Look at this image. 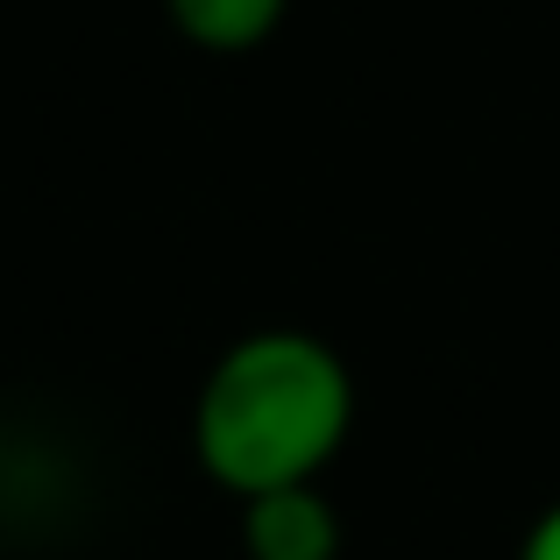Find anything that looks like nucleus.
<instances>
[{
  "instance_id": "3",
  "label": "nucleus",
  "mask_w": 560,
  "mask_h": 560,
  "mask_svg": "<svg viewBox=\"0 0 560 560\" xmlns=\"http://www.w3.org/2000/svg\"><path fill=\"white\" fill-rule=\"evenodd\" d=\"M291 0H164V22L206 57H248L284 28Z\"/></svg>"
},
{
  "instance_id": "4",
  "label": "nucleus",
  "mask_w": 560,
  "mask_h": 560,
  "mask_svg": "<svg viewBox=\"0 0 560 560\" xmlns=\"http://www.w3.org/2000/svg\"><path fill=\"white\" fill-rule=\"evenodd\" d=\"M518 560H560V497L547 511H539L533 525H525V539H518Z\"/></svg>"
},
{
  "instance_id": "2",
  "label": "nucleus",
  "mask_w": 560,
  "mask_h": 560,
  "mask_svg": "<svg viewBox=\"0 0 560 560\" xmlns=\"http://www.w3.org/2000/svg\"><path fill=\"white\" fill-rule=\"evenodd\" d=\"M348 525L319 482H291V490H262L242 504V553L248 560H341Z\"/></svg>"
},
{
  "instance_id": "1",
  "label": "nucleus",
  "mask_w": 560,
  "mask_h": 560,
  "mask_svg": "<svg viewBox=\"0 0 560 560\" xmlns=\"http://www.w3.org/2000/svg\"><path fill=\"white\" fill-rule=\"evenodd\" d=\"M355 433V370L305 327H256L220 348L191 397V454L228 497L319 482Z\"/></svg>"
}]
</instances>
